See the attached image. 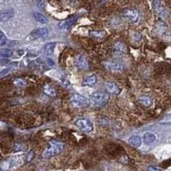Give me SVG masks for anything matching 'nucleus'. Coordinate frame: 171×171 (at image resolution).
Wrapping results in <instances>:
<instances>
[{
    "label": "nucleus",
    "instance_id": "nucleus-1",
    "mask_svg": "<svg viewBox=\"0 0 171 171\" xmlns=\"http://www.w3.org/2000/svg\"><path fill=\"white\" fill-rule=\"evenodd\" d=\"M64 143L58 141V140H51L48 144V146L43 152V157L45 158H49L51 157L57 156L60 152L64 150Z\"/></svg>",
    "mask_w": 171,
    "mask_h": 171
},
{
    "label": "nucleus",
    "instance_id": "nucleus-2",
    "mask_svg": "<svg viewBox=\"0 0 171 171\" xmlns=\"http://www.w3.org/2000/svg\"><path fill=\"white\" fill-rule=\"evenodd\" d=\"M121 16L127 22H136L139 17V11L137 9L127 8L123 10L121 12Z\"/></svg>",
    "mask_w": 171,
    "mask_h": 171
},
{
    "label": "nucleus",
    "instance_id": "nucleus-3",
    "mask_svg": "<svg viewBox=\"0 0 171 171\" xmlns=\"http://www.w3.org/2000/svg\"><path fill=\"white\" fill-rule=\"evenodd\" d=\"M91 99L96 106L103 107L109 100V95L104 92H96L92 95Z\"/></svg>",
    "mask_w": 171,
    "mask_h": 171
},
{
    "label": "nucleus",
    "instance_id": "nucleus-4",
    "mask_svg": "<svg viewBox=\"0 0 171 171\" xmlns=\"http://www.w3.org/2000/svg\"><path fill=\"white\" fill-rule=\"evenodd\" d=\"M104 67L110 72H121L124 69L123 64L117 60H110L103 63Z\"/></svg>",
    "mask_w": 171,
    "mask_h": 171
},
{
    "label": "nucleus",
    "instance_id": "nucleus-5",
    "mask_svg": "<svg viewBox=\"0 0 171 171\" xmlns=\"http://www.w3.org/2000/svg\"><path fill=\"white\" fill-rule=\"evenodd\" d=\"M71 104L76 108H85L89 105V100L84 96L80 94H74L71 97Z\"/></svg>",
    "mask_w": 171,
    "mask_h": 171
},
{
    "label": "nucleus",
    "instance_id": "nucleus-6",
    "mask_svg": "<svg viewBox=\"0 0 171 171\" xmlns=\"http://www.w3.org/2000/svg\"><path fill=\"white\" fill-rule=\"evenodd\" d=\"M76 125L81 130H82L86 133H90L93 129V125L91 122V121L87 119H78L76 121Z\"/></svg>",
    "mask_w": 171,
    "mask_h": 171
},
{
    "label": "nucleus",
    "instance_id": "nucleus-7",
    "mask_svg": "<svg viewBox=\"0 0 171 171\" xmlns=\"http://www.w3.org/2000/svg\"><path fill=\"white\" fill-rule=\"evenodd\" d=\"M48 33H49V31L46 27H39V28L33 30L30 33L29 37L31 39H36L38 38H44L48 35Z\"/></svg>",
    "mask_w": 171,
    "mask_h": 171
},
{
    "label": "nucleus",
    "instance_id": "nucleus-8",
    "mask_svg": "<svg viewBox=\"0 0 171 171\" xmlns=\"http://www.w3.org/2000/svg\"><path fill=\"white\" fill-rule=\"evenodd\" d=\"M126 50H127L126 44L122 42L117 41L113 45V55L114 57H119L121 55H122V53L125 52Z\"/></svg>",
    "mask_w": 171,
    "mask_h": 171
},
{
    "label": "nucleus",
    "instance_id": "nucleus-9",
    "mask_svg": "<svg viewBox=\"0 0 171 171\" xmlns=\"http://www.w3.org/2000/svg\"><path fill=\"white\" fill-rule=\"evenodd\" d=\"M76 64L78 69L81 70H87L88 69L89 65L87 60L82 55H78L76 58Z\"/></svg>",
    "mask_w": 171,
    "mask_h": 171
},
{
    "label": "nucleus",
    "instance_id": "nucleus-10",
    "mask_svg": "<svg viewBox=\"0 0 171 171\" xmlns=\"http://www.w3.org/2000/svg\"><path fill=\"white\" fill-rule=\"evenodd\" d=\"M104 87L108 93L112 95H118L121 93V89L119 88V87L114 82H106L104 85Z\"/></svg>",
    "mask_w": 171,
    "mask_h": 171
},
{
    "label": "nucleus",
    "instance_id": "nucleus-11",
    "mask_svg": "<svg viewBox=\"0 0 171 171\" xmlns=\"http://www.w3.org/2000/svg\"><path fill=\"white\" fill-rule=\"evenodd\" d=\"M138 102L141 105H143L144 107H150L152 105V98L149 95L146 94H142V95L139 96L138 98Z\"/></svg>",
    "mask_w": 171,
    "mask_h": 171
},
{
    "label": "nucleus",
    "instance_id": "nucleus-12",
    "mask_svg": "<svg viewBox=\"0 0 171 171\" xmlns=\"http://www.w3.org/2000/svg\"><path fill=\"white\" fill-rule=\"evenodd\" d=\"M43 91H44V93L46 95L51 97V98H54V97L57 96V90L53 86H51V84L44 85Z\"/></svg>",
    "mask_w": 171,
    "mask_h": 171
},
{
    "label": "nucleus",
    "instance_id": "nucleus-13",
    "mask_svg": "<svg viewBox=\"0 0 171 171\" xmlns=\"http://www.w3.org/2000/svg\"><path fill=\"white\" fill-rule=\"evenodd\" d=\"M13 16H14V10L12 9H10L8 10H5L4 12L1 13L0 15V21L2 22H4V21H7L10 19H11Z\"/></svg>",
    "mask_w": 171,
    "mask_h": 171
},
{
    "label": "nucleus",
    "instance_id": "nucleus-14",
    "mask_svg": "<svg viewBox=\"0 0 171 171\" xmlns=\"http://www.w3.org/2000/svg\"><path fill=\"white\" fill-rule=\"evenodd\" d=\"M96 82H97V76L95 75H92V76H87L83 80L82 84L84 86H93Z\"/></svg>",
    "mask_w": 171,
    "mask_h": 171
},
{
    "label": "nucleus",
    "instance_id": "nucleus-15",
    "mask_svg": "<svg viewBox=\"0 0 171 171\" xmlns=\"http://www.w3.org/2000/svg\"><path fill=\"white\" fill-rule=\"evenodd\" d=\"M143 139L146 144L151 145L156 140V136H155V134L152 133H146L143 135Z\"/></svg>",
    "mask_w": 171,
    "mask_h": 171
},
{
    "label": "nucleus",
    "instance_id": "nucleus-16",
    "mask_svg": "<svg viewBox=\"0 0 171 171\" xmlns=\"http://www.w3.org/2000/svg\"><path fill=\"white\" fill-rule=\"evenodd\" d=\"M56 47V42H50L44 45V52L46 55H51Z\"/></svg>",
    "mask_w": 171,
    "mask_h": 171
},
{
    "label": "nucleus",
    "instance_id": "nucleus-17",
    "mask_svg": "<svg viewBox=\"0 0 171 171\" xmlns=\"http://www.w3.org/2000/svg\"><path fill=\"white\" fill-rule=\"evenodd\" d=\"M128 143L134 147H139L141 145V139L139 136H132L128 139Z\"/></svg>",
    "mask_w": 171,
    "mask_h": 171
},
{
    "label": "nucleus",
    "instance_id": "nucleus-18",
    "mask_svg": "<svg viewBox=\"0 0 171 171\" xmlns=\"http://www.w3.org/2000/svg\"><path fill=\"white\" fill-rule=\"evenodd\" d=\"M33 17L35 18V20H36L38 22L42 23V24H45V23H47V21H48L47 18H46L44 16H43L42 14H40V13H33Z\"/></svg>",
    "mask_w": 171,
    "mask_h": 171
},
{
    "label": "nucleus",
    "instance_id": "nucleus-19",
    "mask_svg": "<svg viewBox=\"0 0 171 171\" xmlns=\"http://www.w3.org/2000/svg\"><path fill=\"white\" fill-rule=\"evenodd\" d=\"M89 35L92 38H103L104 37V33H103L102 31H90L89 32Z\"/></svg>",
    "mask_w": 171,
    "mask_h": 171
},
{
    "label": "nucleus",
    "instance_id": "nucleus-20",
    "mask_svg": "<svg viewBox=\"0 0 171 171\" xmlns=\"http://www.w3.org/2000/svg\"><path fill=\"white\" fill-rule=\"evenodd\" d=\"M13 55V51L9 49H2V51L0 52V56L1 58H9Z\"/></svg>",
    "mask_w": 171,
    "mask_h": 171
},
{
    "label": "nucleus",
    "instance_id": "nucleus-21",
    "mask_svg": "<svg viewBox=\"0 0 171 171\" xmlns=\"http://www.w3.org/2000/svg\"><path fill=\"white\" fill-rule=\"evenodd\" d=\"M13 84H14L15 86L18 87H25L26 85H27L25 81H24L23 79H21V78H16V79L13 81Z\"/></svg>",
    "mask_w": 171,
    "mask_h": 171
},
{
    "label": "nucleus",
    "instance_id": "nucleus-22",
    "mask_svg": "<svg viewBox=\"0 0 171 171\" xmlns=\"http://www.w3.org/2000/svg\"><path fill=\"white\" fill-rule=\"evenodd\" d=\"M74 21L75 20H70V21H64V22H61L59 24V27L61 29H67V28H69L70 26L73 24Z\"/></svg>",
    "mask_w": 171,
    "mask_h": 171
},
{
    "label": "nucleus",
    "instance_id": "nucleus-23",
    "mask_svg": "<svg viewBox=\"0 0 171 171\" xmlns=\"http://www.w3.org/2000/svg\"><path fill=\"white\" fill-rule=\"evenodd\" d=\"M7 43V38L5 37L4 33L3 32H0V45L4 46Z\"/></svg>",
    "mask_w": 171,
    "mask_h": 171
},
{
    "label": "nucleus",
    "instance_id": "nucleus-24",
    "mask_svg": "<svg viewBox=\"0 0 171 171\" xmlns=\"http://www.w3.org/2000/svg\"><path fill=\"white\" fill-rule=\"evenodd\" d=\"M146 171H163L160 168H158V167H155V166H149L147 169H146Z\"/></svg>",
    "mask_w": 171,
    "mask_h": 171
},
{
    "label": "nucleus",
    "instance_id": "nucleus-25",
    "mask_svg": "<svg viewBox=\"0 0 171 171\" xmlns=\"http://www.w3.org/2000/svg\"><path fill=\"white\" fill-rule=\"evenodd\" d=\"M152 4H153V6L155 7V9H159L160 4H161L160 0H153V1H152Z\"/></svg>",
    "mask_w": 171,
    "mask_h": 171
},
{
    "label": "nucleus",
    "instance_id": "nucleus-26",
    "mask_svg": "<svg viewBox=\"0 0 171 171\" xmlns=\"http://www.w3.org/2000/svg\"><path fill=\"white\" fill-rule=\"evenodd\" d=\"M34 158V152H30L28 153V155H27V161H31L33 158Z\"/></svg>",
    "mask_w": 171,
    "mask_h": 171
},
{
    "label": "nucleus",
    "instance_id": "nucleus-27",
    "mask_svg": "<svg viewBox=\"0 0 171 171\" xmlns=\"http://www.w3.org/2000/svg\"><path fill=\"white\" fill-rule=\"evenodd\" d=\"M0 63H1V65H5L8 63H10V60L8 58H1Z\"/></svg>",
    "mask_w": 171,
    "mask_h": 171
},
{
    "label": "nucleus",
    "instance_id": "nucleus-28",
    "mask_svg": "<svg viewBox=\"0 0 171 171\" xmlns=\"http://www.w3.org/2000/svg\"><path fill=\"white\" fill-rule=\"evenodd\" d=\"M9 72H10V69H4V70H3L1 72H0V76L3 77V76H4L5 75H7Z\"/></svg>",
    "mask_w": 171,
    "mask_h": 171
},
{
    "label": "nucleus",
    "instance_id": "nucleus-29",
    "mask_svg": "<svg viewBox=\"0 0 171 171\" xmlns=\"http://www.w3.org/2000/svg\"><path fill=\"white\" fill-rule=\"evenodd\" d=\"M47 64H48L49 66H51V67H53V66L55 65V63L53 62V60L51 59V58H48V59H47Z\"/></svg>",
    "mask_w": 171,
    "mask_h": 171
}]
</instances>
